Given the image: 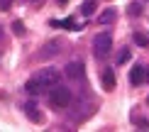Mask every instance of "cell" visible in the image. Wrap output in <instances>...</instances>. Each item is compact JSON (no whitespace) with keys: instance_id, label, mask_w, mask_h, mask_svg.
I'll use <instances>...</instances> for the list:
<instances>
[{"instance_id":"1","label":"cell","mask_w":149,"mask_h":132,"mask_svg":"<svg viewBox=\"0 0 149 132\" xmlns=\"http://www.w3.org/2000/svg\"><path fill=\"white\" fill-rule=\"evenodd\" d=\"M71 88H66V86H52L49 88V103H52V108H69V103H71Z\"/></svg>"},{"instance_id":"2","label":"cell","mask_w":149,"mask_h":132,"mask_svg":"<svg viewBox=\"0 0 149 132\" xmlns=\"http://www.w3.org/2000/svg\"><path fill=\"white\" fill-rule=\"evenodd\" d=\"M110 49H113V34L105 29V32H98L93 37V54L98 56V59H105V56L110 54Z\"/></svg>"},{"instance_id":"3","label":"cell","mask_w":149,"mask_h":132,"mask_svg":"<svg viewBox=\"0 0 149 132\" xmlns=\"http://www.w3.org/2000/svg\"><path fill=\"white\" fill-rule=\"evenodd\" d=\"M32 78L37 81V86H39L42 91H49L52 86H56V83H59V78H61V76H59L56 68H42V71H37Z\"/></svg>"},{"instance_id":"4","label":"cell","mask_w":149,"mask_h":132,"mask_svg":"<svg viewBox=\"0 0 149 132\" xmlns=\"http://www.w3.org/2000/svg\"><path fill=\"white\" fill-rule=\"evenodd\" d=\"M66 76L73 78V81H83V78H86L83 61H69V64H66Z\"/></svg>"},{"instance_id":"5","label":"cell","mask_w":149,"mask_h":132,"mask_svg":"<svg viewBox=\"0 0 149 132\" xmlns=\"http://www.w3.org/2000/svg\"><path fill=\"white\" fill-rule=\"evenodd\" d=\"M100 81H103V88H105V91H115V86H117L115 68H103V73H100Z\"/></svg>"},{"instance_id":"6","label":"cell","mask_w":149,"mask_h":132,"mask_svg":"<svg viewBox=\"0 0 149 132\" xmlns=\"http://www.w3.org/2000/svg\"><path fill=\"white\" fill-rule=\"evenodd\" d=\"M22 110H24V115H27V120L29 122H42L44 117H42V112L37 110V105L34 103H24L22 105Z\"/></svg>"},{"instance_id":"7","label":"cell","mask_w":149,"mask_h":132,"mask_svg":"<svg viewBox=\"0 0 149 132\" xmlns=\"http://www.w3.org/2000/svg\"><path fill=\"white\" fill-rule=\"evenodd\" d=\"M142 81H144V66H142V64H134L132 68H130V83L137 86V83H142Z\"/></svg>"},{"instance_id":"8","label":"cell","mask_w":149,"mask_h":132,"mask_svg":"<svg viewBox=\"0 0 149 132\" xmlns=\"http://www.w3.org/2000/svg\"><path fill=\"white\" fill-rule=\"evenodd\" d=\"M132 39H134V44H139V47H149V34L144 32V29H134L132 32Z\"/></svg>"},{"instance_id":"9","label":"cell","mask_w":149,"mask_h":132,"mask_svg":"<svg viewBox=\"0 0 149 132\" xmlns=\"http://www.w3.org/2000/svg\"><path fill=\"white\" fill-rule=\"evenodd\" d=\"M59 54V42H49L44 44V52H39V59H49V56Z\"/></svg>"},{"instance_id":"10","label":"cell","mask_w":149,"mask_h":132,"mask_svg":"<svg viewBox=\"0 0 149 132\" xmlns=\"http://www.w3.org/2000/svg\"><path fill=\"white\" fill-rule=\"evenodd\" d=\"M98 22H100V24H110V22H115V10H113V8H108L105 12H100V15H98Z\"/></svg>"},{"instance_id":"11","label":"cell","mask_w":149,"mask_h":132,"mask_svg":"<svg viewBox=\"0 0 149 132\" xmlns=\"http://www.w3.org/2000/svg\"><path fill=\"white\" fill-rule=\"evenodd\" d=\"M49 24H52V27H69V29H81V27H78V24L73 22V20H52Z\"/></svg>"},{"instance_id":"12","label":"cell","mask_w":149,"mask_h":132,"mask_svg":"<svg viewBox=\"0 0 149 132\" xmlns=\"http://www.w3.org/2000/svg\"><path fill=\"white\" fill-rule=\"evenodd\" d=\"M95 10H98V5H95V0H86V3L81 5V12H83L86 17H91V15H93V12H95Z\"/></svg>"},{"instance_id":"13","label":"cell","mask_w":149,"mask_h":132,"mask_svg":"<svg viewBox=\"0 0 149 132\" xmlns=\"http://www.w3.org/2000/svg\"><path fill=\"white\" fill-rule=\"evenodd\" d=\"M10 27H12V32H15L17 37H24V34H27V29H24V22H22V20H12Z\"/></svg>"},{"instance_id":"14","label":"cell","mask_w":149,"mask_h":132,"mask_svg":"<svg viewBox=\"0 0 149 132\" xmlns=\"http://www.w3.org/2000/svg\"><path fill=\"white\" fill-rule=\"evenodd\" d=\"M127 15H130V17H139V15H142V5H139V3H130Z\"/></svg>"},{"instance_id":"15","label":"cell","mask_w":149,"mask_h":132,"mask_svg":"<svg viewBox=\"0 0 149 132\" xmlns=\"http://www.w3.org/2000/svg\"><path fill=\"white\" fill-rule=\"evenodd\" d=\"M127 59H130V49H122V52H120V56H117V61H120V64H125Z\"/></svg>"},{"instance_id":"16","label":"cell","mask_w":149,"mask_h":132,"mask_svg":"<svg viewBox=\"0 0 149 132\" xmlns=\"http://www.w3.org/2000/svg\"><path fill=\"white\" fill-rule=\"evenodd\" d=\"M10 5H12V0H0V10H3V12H8Z\"/></svg>"},{"instance_id":"17","label":"cell","mask_w":149,"mask_h":132,"mask_svg":"<svg viewBox=\"0 0 149 132\" xmlns=\"http://www.w3.org/2000/svg\"><path fill=\"white\" fill-rule=\"evenodd\" d=\"M144 78H147V81H149V68H144Z\"/></svg>"},{"instance_id":"18","label":"cell","mask_w":149,"mask_h":132,"mask_svg":"<svg viewBox=\"0 0 149 132\" xmlns=\"http://www.w3.org/2000/svg\"><path fill=\"white\" fill-rule=\"evenodd\" d=\"M56 3H59V5H64V3H69V0H56Z\"/></svg>"},{"instance_id":"19","label":"cell","mask_w":149,"mask_h":132,"mask_svg":"<svg viewBox=\"0 0 149 132\" xmlns=\"http://www.w3.org/2000/svg\"><path fill=\"white\" fill-rule=\"evenodd\" d=\"M0 42H3V29H0Z\"/></svg>"},{"instance_id":"20","label":"cell","mask_w":149,"mask_h":132,"mask_svg":"<svg viewBox=\"0 0 149 132\" xmlns=\"http://www.w3.org/2000/svg\"><path fill=\"white\" fill-rule=\"evenodd\" d=\"M147 103H149V96H147Z\"/></svg>"}]
</instances>
